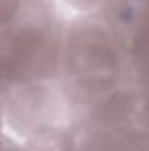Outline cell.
<instances>
[{
    "label": "cell",
    "mask_w": 149,
    "mask_h": 151,
    "mask_svg": "<svg viewBox=\"0 0 149 151\" xmlns=\"http://www.w3.org/2000/svg\"><path fill=\"white\" fill-rule=\"evenodd\" d=\"M63 23L54 0H27L16 21L0 32V91L62 79Z\"/></svg>",
    "instance_id": "obj_1"
},
{
    "label": "cell",
    "mask_w": 149,
    "mask_h": 151,
    "mask_svg": "<svg viewBox=\"0 0 149 151\" xmlns=\"http://www.w3.org/2000/svg\"><path fill=\"white\" fill-rule=\"evenodd\" d=\"M133 76L128 37L105 16L65 18L62 35V81L97 83Z\"/></svg>",
    "instance_id": "obj_2"
},
{
    "label": "cell",
    "mask_w": 149,
    "mask_h": 151,
    "mask_svg": "<svg viewBox=\"0 0 149 151\" xmlns=\"http://www.w3.org/2000/svg\"><path fill=\"white\" fill-rule=\"evenodd\" d=\"M144 134L77 125L69 151H133Z\"/></svg>",
    "instance_id": "obj_3"
},
{
    "label": "cell",
    "mask_w": 149,
    "mask_h": 151,
    "mask_svg": "<svg viewBox=\"0 0 149 151\" xmlns=\"http://www.w3.org/2000/svg\"><path fill=\"white\" fill-rule=\"evenodd\" d=\"M27 0H0V32L23 12Z\"/></svg>",
    "instance_id": "obj_5"
},
{
    "label": "cell",
    "mask_w": 149,
    "mask_h": 151,
    "mask_svg": "<svg viewBox=\"0 0 149 151\" xmlns=\"http://www.w3.org/2000/svg\"><path fill=\"white\" fill-rule=\"evenodd\" d=\"M65 18L72 16H105L114 0H54Z\"/></svg>",
    "instance_id": "obj_4"
},
{
    "label": "cell",
    "mask_w": 149,
    "mask_h": 151,
    "mask_svg": "<svg viewBox=\"0 0 149 151\" xmlns=\"http://www.w3.org/2000/svg\"><path fill=\"white\" fill-rule=\"evenodd\" d=\"M0 135H2V91H0Z\"/></svg>",
    "instance_id": "obj_6"
}]
</instances>
